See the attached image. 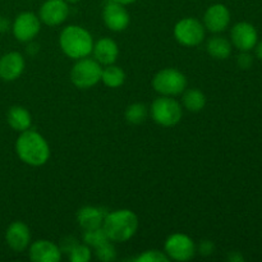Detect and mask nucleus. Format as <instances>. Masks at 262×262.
Wrapping results in <instances>:
<instances>
[{"mask_svg": "<svg viewBox=\"0 0 262 262\" xmlns=\"http://www.w3.org/2000/svg\"><path fill=\"white\" fill-rule=\"evenodd\" d=\"M15 152L27 165L42 166L50 159V146L42 135L30 128L20 132L15 141Z\"/></svg>", "mask_w": 262, "mask_h": 262, "instance_id": "obj_1", "label": "nucleus"}, {"mask_svg": "<svg viewBox=\"0 0 262 262\" xmlns=\"http://www.w3.org/2000/svg\"><path fill=\"white\" fill-rule=\"evenodd\" d=\"M102 229L112 242H127L137 233L138 217L132 210H115L106 214L102 223Z\"/></svg>", "mask_w": 262, "mask_h": 262, "instance_id": "obj_2", "label": "nucleus"}, {"mask_svg": "<svg viewBox=\"0 0 262 262\" xmlns=\"http://www.w3.org/2000/svg\"><path fill=\"white\" fill-rule=\"evenodd\" d=\"M59 46L68 58L78 60L92 54L94 38L84 27L77 25L67 26L59 36Z\"/></svg>", "mask_w": 262, "mask_h": 262, "instance_id": "obj_3", "label": "nucleus"}, {"mask_svg": "<svg viewBox=\"0 0 262 262\" xmlns=\"http://www.w3.org/2000/svg\"><path fill=\"white\" fill-rule=\"evenodd\" d=\"M102 66L89 56L76 60L71 69V81L77 89L87 90L101 81Z\"/></svg>", "mask_w": 262, "mask_h": 262, "instance_id": "obj_4", "label": "nucleus"}, {"mask_svg": "<svg viewBox=\"0 0 262 262\" xmlns=\"http://www.w3.org/2000/svg\"><path fill=\"white\" fill-rule=\"evenodd\" d=\"M187 77L176 68H164L152 78V87L160 96H178L187 89Z\"/></svg>", "mask_w": 262, "mask_h": 262, "instance_id": "obj_5", "label": "nucleus"}, {"mask_svg": "<svg viewBox=\"0 0 262 262\" xmlns=\"http://www.w3.org/2000/svg\"><path fill=\"white\" fill-rule=\"evenodd\" d=\"M183 117L182 105L171 96H160L151 104V118L161 127H174Z\"/></svg>", "mask_w": 262, "mask_h": 262, "instance_id": "obj_6", "label": "nucleus"}, {"mask_svg": "<svg viewBox=\"0 0 262 262\" xmlns=\"http://www.w3.org/2000/svg\"><path fill=\"white\" fill-rule=\"evenodd\" d=\"M173 32L174 37L181 45L193 48V46H199L205 40L206 28L201 20L187 17L182 18L176 23Z\"/></svg>", "mask_w": 262, "mask_h": 262, "instance_id": "obj_7", "label": "nucleus"}, {"mask_svg": "<svg viewBox=\"0 0 262 262\" xmlns=\"http://www.w3.org/2000/svg\"><path fill=\"white\" fill-rule=\"evenodd\" d=\"M164 252L169 260L186 262L192 260L197 252L196 243L184 233H173L169 235L164 245Z\"/></svg>", "mask_w": 262, "mask_h": 262, "instance_id": "obj_8", "label": "nucleus"}, {"mask_svg": "<svg viewBox=\"0 0 262 262\" xmlns=\"http://www.w3.org/2000/svg\"><path fill=\"white\" fill-rule=\"evenodd\" d=\"M41 30V20L32 12H22L15 17L12 25L14 37L20 42H31Z\"/></svg>", "mask_w": 262, "mask_h": 262, "instance_id": "obj_9", "label": "nucleus"}, {"mask_svg": "<svg viewBox=\"0 0 262 262\" xmlns=\"http://www.w3.org/2000/svg\"><path fill=\"white\" fill-rule=\"evenodd\" d=\"M230 42L239 51H251L258 42V33L250 22H238L230 31Z\"/></svg>", "mask_w": 262, "mask_h": 262, "instance_id": "obj_10", "label": "nucleus"}, {"mask_svg": "<svg viewBox=\"0 0 262 262\" xmlns=\"http://www.w3.org/2000/svg\"><path fill=\"white\" fill-rule=\"evenodd\" d=\"M102 19L105 26L113 32H122L129 26L130 17L125 5L117 2H107L102 9Z\"/></svg>", "mask_w": 262, "mask_h": 262, "instance_id": "obj_11", "label": "nucleus"}, {"mask_svg": "<svg viewBox=\"0 0 262 262\" xmlns=\"http://www.w3.org/2000/svg\"><path fill=\"white\" fill-rule=\"evenodd\" d=\"M69 15V4L66 0H46L40 8L38 18L49 27L60 26Z\"/></svg>", "mask_w": 262, "mask_h": 262, "instance_id": "obj_12", "label": "nucleus"}, {"mask_svg": "<svg viewBox=\"0 0 262 262\" xmlns=\"http://www.w3.org/2000/svg\"><path fill=\"white\" fill-rule=\"evenodd\" d=\"M230 10L222 3L210 5L204 15V26L212 33H220L230 25Z\"/></svg>", "mask_w": 262, "mask_h": 262, "instance_id": "obj_13", "label": "nucleus"}, {"mask_svg": "<svg viewBox=\"0 0 262 262\" xmlns=\"http://www.w3.org/2000/svg\"><path fill=\"white\" fill-rule=\"evenodd\" d=\"M28 255L33 262H59L61 250L56 243L48 239H38L28 246Z\"/></svg>", "mask_w": 262, "mask_h": 262, "instance_id": "obj_14", "label": "nucleus"}, {"mask_svg": "<svg viewBox=\"0 0 262 262\" xmlns=\"http://www.w3.org/2000/svg\"><path fill=\"white\" fill-rule=\"evenodd\" d=\"M25 58L18 51H10L0 58V78L12 82L19 78L25 71Z\"/></svg>", "mask_w": 262, "mask_h": 262, "instance_id": "obj_15", "label": "nucleus"}, {"mask_svg": "<svg viewBox=\"0 0 262 262\" xmlns=\"http://www.w3.org/2000/svg\"><path fill=\"white\" fill-rule=\"evenodd\" d=\"M7 245L15 252L27 250L31 245V232L27 224L23 222H13L5 232Z\"/></svg>", "mask_w": 262, "mask_h": 262, "instance_id": "obj_16", "label": "nucleus"}, {"mask_svg": "<svg viewBox=\"0 0 262 262\" xmlns=\"http://www.w3.org/2000/svg\"><path fill=\"white\" fill-rule=\"evenodd\" d=\"M92 54H94L95 60L99 61L101 66H110L117 61L119 56V48L113 38L102 37L94 42Z\"/></svg>", "mask_w": 262, "mask_h": 262, "instance_id": "obj_17", "label": "nucleus"}, {"mask_svg": "<svg viewBox=\"0 0 262 262\" xmlns=\"http://www.w3.org/2000/svg\"><path fill=\"white\" fill-rule=\"evenodd\" d=\"M107 212L101 207L84 206L77 212V222L83 230L94 229V228L102 227L105 216Z\"/></svg>", "mask_w": 262, "mask_h": 262, "instance_id": "obj_18", "label": "nucleus"}, {"mask_svg": "<svg viewBox=\"0 0 262 262\" xmlns=\"http://www.w3.org/2000/svg\"><path fill=\"white\" fill-rule=\"evenodd\" d=\"M7 122L17 132H25L32 125V117L26 107L14 105L7 113Z\"/></svg>", "mask_w": 262, "mask_h": 262, "instance_id": "obj_19", "label": "nucleus"}, {"mask_svg": "<svg viewBox=\"0 0 262 262\" xmlns=\"http://www.w3.org/2000/svg\"><path fill=\"white\" fill-rule=\"evenodd\" d=\"M232 42L223 36H212L206 45L207 54L217 60H225L232 54Z\"/></svg>", "mask_w": 262, "mask_h": 262, "instance_id": "obj_20", "label": "nucleus"}, {"mask_svg": "<svg viewBox=\"0 0 262 262\" xmlns=\"http://www.w3.org/2000/svg\"><path fill=\"white\" fill-rule=\"evenodd\" d=\"M182 102L188 112L199 113L206 105V96L199 89H186L183 92V97H182Z\"/></svg>", "mask_w": 262, "mask_h": 262, "instance_id": "obj_21", "label": "nucleus"}, {"mask_svg": "<svg viewBox=\"0 0 262 262\" xmlns=\"http://www.w3.org/2000/svg\"><path fill=\"white\" fill-rule=\"evenodd\" d=\"M101 82L110 89H118L125 82V72L115 64L105 66L102 68Z\"/></svg>", "mask_w": 262, "mask_h": 262, "instance_id": "obj_22", "label": "nucleus"}, {"mask_svg": "<svg viewBox=\"0 0 262 262\" xmlns=\"http://www.w3.org/2000/svg\"><path fill=\"white\" fill-rule=\"evenodd\" d=\"M148 115V109L145 104H141V102H135V104H130L129 106L125 110V119L130 124H141V123L145 122L147 119Z\"/></svg>", "mask_w": 262, "mask_h": 262, "instance_id": "obj_23", "label": "nucleus"}, {"mask_svg": "<svg viewBox=\"0 0 262 262\" xmlns=\"http://www.w3.org/2000/svg\"><path fill=\"white\" fill-rule=\"evenodd\" d=\"M109 241L106 233L102 229V227L94 228V229H87L83 233V242L84 245L90 246V247L95 248L97 246L102 245L104 242Z\"/></svg>", "mask_w": 262, "mask_h": 262, "instance_id": "obj_24", "label": "nucleus"}, {"mask_svg": "<svg viewBox=\"0 0 262 262\" xmlns=\"http://www.w3.org/2000/svg\"><path fill=\"white\" fill-rule=\"evenodd\" d=\"M95 257L102 262H112L117 258V250L112 241H106L102 245L95 247Z\"/></svg>", "mask_w": 262, "mask_h": 262, "instance_id": "obj_25", "label": "nucleus"}, {"mask_svg": "<svg viewBox=\"0 0 262 262\" xmlns=\"http://www.w3.org/2000/svg\"><path fill=\"white\" fill-rule=\"evenodd\" d=\"M68 253L69 260L72 262H89L92 257L91 247L87 245H78V243Z\"/></svg>", "mask_w": 262, "mask_h": 262, "instance_id": "obj_26", "label": "nucleus"}, {"mask_svg": "<svg viewBox=\"0 0 262 262\" xmlns=\"http://www.w3.org/2000/svg\"><path fill=\"white\" fill-rule=\"evenodd\" d=\"M137 262H168L169 257L165 252H161L159 250H148L141 253L137 258Z\"/></svg>", "mask_w": 262, "mask_h": 262, "instance_id": "obj_27", "label": "nucleus"}, {"mask_svg": "<svg viewBox=\"0 0 262 262\" xmlns=\"http://www.w3.org/2000/svg\"><path fill=\"white\" fill-rule=\"evenodd\" d=\"M237 63L242 69H250L253 64V58L250 51H241V54L238 55Z\"/></svg>", "mask_w": 262, "mask_h": 262, "instance_id": "obj_28", "label": "nucleus"}, {"mask_svg": "<svg viewBox=\"0 0 262 262\" xmlns=\"http://www.w3.org/2000/svg\"><path fill=\"white\" fill-rule=\"evenodd\" d=\"M214 245H212V242H210V241H204V242L200 245L199 247V251L201 255H205V256H209L211 255L212 252H214Z\"/></svg>", "mask_w": 262, "mask_h": 262, "instance_id": "obj_29", "label": "nucleus"}, {"mask_svg": "<svg viewBox=\"0 0 262 262\" xmlns=\"http://www.w3.org/2000/svg\"><path fill=\"white\" fill-rule=\"evenodd\" d=\"M9 30V20L4 17H0V32H7Z\"/></svg>", "mask_w": 262, "mask_h": 262, "instance_id": "obj_30", "label": "nucleus"}, {"mask_svg": "<svg viewBox=\"0 0 262 262\" xmlns=\"http://www.w3.org/2000/svg\"><path fill=\"white\" fill-rule=\"evenodd\" d=\"M228 258H229V260L233 261V262H242V261H245V258H243V256L241 255L239 252H232Z\"/></svg>", "mask_w": 262, "mask_h": 262, "instance_id": "obj_31", "label": "nucleus"}, {"mask_svg": "<svg viewBox=\"0 0 262 262\" xmlns=\"http://www.w3.org/2000/svg\"><path fill=\"white\" fill-rule=\"evenodd\" d=\"M255 50H256V56H257V58L260 59V60H262V41H260V42L256 43Z\"/></svg>", "mask_w": 262, "mask_h": 262, "instance_id": "obj_32", "label": "nucleus"}, {"mask_svg": "<svg viewBox=\"0 0 262 262\" xmlns=\"http://www.w3.org/2000/svg\"><path fill=\"white\" fill-rule=\"evenodd\" d=\"M113 2H117L123 5H129V4H133L135 2H137V0H113Z\"/></svg>", "mask_w": 262, "mask_h": 262, "instance_id": "obj_33", "label": "nucleus"}, {"mask_svg": "<svg viewBox=\"0 0 262 262\" xmlns=\"http://www.w3.org/2000/svg\"><path fill=\"white\" fill-rule=\"evenodd\" d=\"M67 3H68V4H74V3H78V2H81V0H66Z\"/></svg>", "mask_w": 262, "mask_h": 262, "instance_id": "obj_34", "label": "nucleus"}]
</instances>
